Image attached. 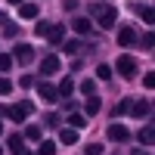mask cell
Wrapping results in <instances>:
<instances>
[{"label":"cell","mask_w":155,"mask_h":155,"mask_svg":"<svg viewBox=\"0 0 155 155\" xmlns=\"http://www.w3.org/2000/svg\"><path fill=\"white\" fill-rule=\"evenodd\" d=\"M93 16L102 28H115V22H118V9L109 6V3H93Z\"/></svg>","instance_id":"6da1fadb"},{"label":"cell","mask_w":155,"mask_h":155,"mask_svg":"<svg viewBox=\"0 0 155 155\" xmlns=\"http://www.w3.org/2000/svg\"><path fill=\"white\" fill-rule=\"evenodd\" d=\"M118 74L121 78H137V71H140V65H137V59L134 56H118Z\"/></svg>","instance_id":"7a4b0ae2"},{"label":"cell","mask_w":155,"mask_h":155,"mask_svg":"<svg viewBox=\"0 0 155 155\" xmlns=\"http://www.w3.org/2000/svg\"><path fill=\"white\" fill-rule=\"evenodd\" d=\"M34 59V47L31 44H19L16 53H12V62H19V65H28V62Z\"/></svg>","instance_id":"3957f363"},{"label":"cell","mask_w":155,"mask_h":155,"mask_svg":"<svg viewBox=\"0 0 155 155\" xmlns=\"http://www.w3.org/2000/svg\"><path fill=\"white\" fill-rule=\"evenodd\" d=\"M34 109V102H22V106H12V109H6V115H9V118L12 121H16V124H22L25 118H28V112Z\"/></svg>","instance_id":"277c9868"},{"label":"cell","mask_w":155,"mask_h":155,"mask_svg":"<svg viewBox=\"0 0 155 155\" xmlns=\"http://www.w3.org/2000/svg\"><path fill=\"white\" fill-rule=\"evenodd\" d=\"M37 93H41V99H44V102H56V99H59V90H56L53 84H47V81L37 84Z\"/></svg>","instance_id":"5b68a950"},{"label":"cell","mask_w":155,"mask_h":155,"mask_svg":"<svg viewBox=\"0 0 155 155\" xmlns=\"http://www.w3.org/2000/svg\"><path fill=\"white\" fill-rule=\"evenodd\" d=\"M118 44H121V47L137 44V31L130 28V25H121V28H118Z\"/></svg>","instance_id":"8992f818"},{"label":"cell","mask_w":155,"mask_h":155,"mask_svg":"<svg viewBox=\"0 0 155 155\" xmlns=\"http://www.w3.org/2000/svg\"><path fill=\"white\" fill-rule=\"evenodd\" d=\"M44 37H47L50 44H62V41H65V25H50Z\"/></svg>","instance_id":"52a82bcc"},{"label":"cell","mask_w":155,"mask_h":155,"mask_svg":"<svg viewBox=\"0 0 155 155\" xmlns=\"http://www.w3.org/2000/svg\"><path fill=\"white\" fill-rule=\"evenodd\" d=\"M127 137H130V130H127L124 124H118V121H115V124L109 127V140H115V143H124Z\"/></svg>","instance_id":"ba28073f"},{"label":"cell","mask_w":155,"mask_h":155,"mask_svg":"<svg viewBox=\"0 0 155 155\" xmlns=\"http://www.w3.org/2000/svg\"><path fill=\"white\" fill-rule=\"evenodd\" d=\"M127 112H134L137 118H146V115L152 112V106H149L146 99H130V109H127Z\"/></svg>","instance_id":"9c48e42d"},{"label":"cell","mask_w":155,"mask_h":155,"mask_svg":"<svg viewBox=\"0 0 155 155\" xmlns=\"http://www.w3.org/2000/svg\"><path fill=\"white\" fill-rule=\"evenodd\" d=\"M59 65H62L59 56L50 53V56H44V62H41V71H44V74H56V71H59Z\"/></svg>","instance_id":"30bf717a"},{"label":"cell","mask_w":155,"mask_h":155,"mask_svg":"<svg viewBox=\"0 0 155 155\" xmlns=\"http://www.w3.org/2000/svg\"><path fill=\"white\" fill-rule=\"evenodd\" d=\"M37 12H41V6L31 3V0H28V3H19V16L22 19H37Z\"/></svg>","instance_id":"8fae6325"},{"label":"cell","mask_w":155,"mask_h":155,"mask_svg":"<svg viewBox=\"0 0 155 155\" xmlns=\"http://www.w3.org/2000/svg\"><path fill=\"white\" fill-rule=\"evenodd\" d=\"M68 127H74V130H84V127H87V115L71 112V115H68Z\"/></svg>","instance_id":"7c38bea8"},{"label":"cell","mask_w":155,"mask_h":155,"mask_svg":"<svg viewBox=\"0 0 155 155\" xmlns=\"http://www.w3.org/2000/svg\"><path fill=\"white\" fill-rule=\"evenodd\" d=\"M90 25H93L90 19H84V16H78V19L71 22V28H74L78 34H90Z\"/></svg>","instance_id":"4fadbf2b"},{"label":"cell","mask_w":155,"mask_h":155,"mask_svg":"<svg viewBox=\"0 0 155 155\" xmlns=\"http://www.w3.org/2000/svg\"><path fill=\"white\" fill-rule=\"evenodd\" d=\"M59 143H65V146H74V143H78V130H74V127H65V130L59 134Z\"/></svg>","instance_id":"5bb4252c"},{"label":"cell","mask_w":155,"mask_h":155,"mask_svg":"<svg viewBox=\"0 0 155 155\" xmlns=\"http://www.w3.org/2000/svg\"><path fill=\"white\" fill-rule=\"evenodd\" d=\"M99 109H102V102H99V96H96V93H93V96H87V102H84V112H87V115H96Z\"/></svg>","instance_id":"9a60e30c"},{"label":"cell","mask_w":155,"mask_h":155,"mask_svg":"<svg viewBox=\"0 0 155 155\" xmlns=\"http://www.w3.org/2000/svg\"><path fill=\"white\" fill-rule=\"evenodd\" d=\"M152 137H155V130H152V124H146V127H140V143H143V146H152Z\"/></svg>","instance_id":"2e32d148"},{"label":"cell","mask_w":155,"mask_h":155,"mask_svg":"<svg viewBox=\"0 0 155 155\" xmlns=\"http://www.w3.org/2000/svg\"><path fill=\"white\" fill-rule=\"evenodd\" d=\"M19 146H25V137H22V134H12V137L6 140V149H12V152H16Z\"/></svg>","instance_id":"e0dca14e"},{"label":"cell","mask_w":155,"mask_h":155,"mask_svg":"<svg viewBox=\"0 0 155 155\" xmlns=\"http://www.w3.org/2000/svg\"><path fill=\"white\" fill-rule=\"evenodd\" d=\"M56 90H59V96H65V99H68V96H71V90H74V84H71V78H65V81H62V84H59Z\"/></svg>","instance_id":"ac0fdd59"},{"label":"cell","mask_w":155,"mask_h":155,"mask_svg":"<svg viewBox=\"0 0 155 155\" xmlns=\"http://www.w3.org/2000/svg\"><path fill=\"white\" fill-rule=\"evenodd\" d=\"M37 155H56V143H53V140H44L41 149H37Z\"/></svg>","instance_id":"d6986e66"},{"label":"cell","mask_w":155,"mask_h":155,"mask_svg":"<svg viewBox=\"0 0 155 155\" xmlns=\"http://www.w3.org/2000/svg\"><path fill=\"white\" fill-rule=\"evenodd\" d=\"M12 68V56H6V53H0V74H6Z\"/></svg>","instance_id":"ffe728a7"},{"label":"cell","mask_w":155,"mask_h":155,"mask_svg":"<svg viewBox=\"0 0 155 155\" xmlns=\"http://www.w3.org/2000/svg\"><path fill=\"white\" fill-rule=\"evenodd\" d=\"M12 93V81L9 78H0V96H9Z\"/></svg>","instance_id":"44dd1931"},{"label":"cell","mask_w":155,"mask_h":155,"mask_svg":"<svg viewBox=\"0 0 155 155\" xmlns=\"http://www.w3.org/2000/svg\"><path fill=\"white\" fill-rule=\"evenodd\" d=\"M81 93H84V96H93V93H96V84L90 81V78H87V81L81 84Z\"/></svg>","instance_id":"7402d4cb"},{"label":"cell","mask_w":155,"mask_h":155,"mask_svg":"<svg viewBox=\"0 0 155 155\" xmlns=\"http://www.w3.org/2000/svg\"><path fill=\"white\" fill-rule=\"evenodd\" d=\"M65 50H68L71 56H78V53L84 50V44H81V41H68V44H65Z\"/></svg>","instance_id":"603a6c76"},{"label":"cell","mask_w":155,"mask_h":155,"mask_svg":"<svg viewBox=\"0 0 155 155\" xmlns=\"http://www.w3.org/2000/svg\"><path fill=\"white\" fill-rule=\"evenodd\" d=\"M25 140H41V127H37V124H31L28 130H25Z\"/></svg>","instance_id":"cb8c5ba5"},{"label":"cell","mask_w":155,"mask_h":155,"mask_svg":"<svg viewBox=\"0 0 155 155\" xmlns=\"http://www.w3.org/2000/svg\"><path fill=\"white\" fill-rule=\"evenodd\" d=\"M96 78H99V81H109V78H112V68H109V65H99V68H96Z\"/></svg>","instance_id":"d4e9b609"},{"label":"cell","mask_w":155,"mask_h":155,"mask_svg":"<svg viewBox=\"0 0 155 155\" xmlns=\"http://www.w3.org/2000/svg\"><path fill=\"white\" fill-rule=\"evenodd\" d=\"M127 109H130V99H121L118 106H115V118H118V115H124Z\"/></svg>","instance_id":"484cf974"},{"label":"cell","mask_w":155,"mask_h":155,"mask_svg":"<svg viewBox=\"0 0 155 155\" xmlns=\"http://www.w3.org/2000/svg\"><path fill=\"white\" fill-rule=\"evenodd\" d=\"M140 16H143L146 25H152V6H140Z\"/></svg>","instance_id":"4316f807"},{"label":"cell","mask_w":155,"mask_h":155,"mask_svg":"<svg viewBox=\"0 0 155 155\" xmlns=\"http://www.w3.org/2000/svg\"><path fill=\"white\" fill-rule=\"evenodd\" d=\"M84 152H87V155H102V143H90Z\"/></svg>","instance_id":"83f0119b"},{"label":"cell","mask_w":155,"mask_h":155,"mask_svg":"<svg viewBox=\"0 0 155 155\" xmlns=\"http://www.w3.org/2000/svg\"><path fill=\"white\" fill-rule=\"evenodd\" d=\"M44 121H47V127H59V115H56V112H50Z\"/></svg>","instance_id":"f1b7e54d"},{"label":"cell","mask_w":155,"mask_h":155,"mask_svg":"<svg viewBox=\"0 0 155 155\" xmlns=\"http://www.w3.org/2000/svg\"><path fill=\"white\" fill-rule=\"evenodd\" d=\"M62 6H65L68 12H74V9H78V0H62Z\"/></svg>","instance_id":"f546056e"},{"label":"cell","mask_w":155,"mask_h":155,"mask_svg":"<svg viewBox=\"0 0 155 155\" xmlns=\"http://www.w3.org/2000/svg\"><path fill=\"white\" fill-rule=\"evenodd\" d=\"M140 44H143L146 50H152V34H143V37H140Z\"/></svg>","instance_id":"4dcf8cb0"},{"label":"cell","mask_w":155,"mask_h":155,"mask_svg":"<svg viewBox=\"0 0 155 155\" xmlns=\"http://www.w3.org/2000/svg\"><path fill=\"white\" fill-rule=\"evenodd\" d=\"M143 84H146V87H149V90H152V87H155V74H152V71H149V74H146V78H143Z\"/></svg>","instance_id":"1f68e13d"},{"label":"cell","mask_w":155,"mask_h":155,"mask_svg":"<svg viewBox=\"0 0 155 155\" xmlns=\"http://www.w3.org/2000/svg\"><path fill=\"white\" fill-rule=\"evenodd\" d=\"M47 28H50L47 22H41V25H37V28H34V31H37V37H44V34H47Z\"/></svg>","instance_id":"d6a6232c"},{"label":"cell","mask_w":155,"mask_h":155,"mask_svg":"<svg viewBox=\"0 0 155 155\" xmlns=\"http://www.w3.org/2000/svg\"><path fill=\"white\" fill-rule=\"evenodd\" d=\"M12 155H31V152H28V149H25V146H19V149H16V152H12Z\"/></svg>","instance_id":"836d02e7"},{"label":"cell","mask_w":155,"mask_h":155,"mask_svg":"<svg viewBox=\"0 0 155 155\" xmlns=\"http://www.w3.org/2000/svg\"><path fill=\"white\" fill-rule=\"evenodd\" d=\"M9 3H12V6H19V3H25V0H9Z\"/></svg>","instance_id":"e575fe53"},{"label":"cell","mask_w":155,"mask_h":155,"mask_svg":"<svg viewBox=\"0 0 155 155\" xmlns=\"http://www.w3.org/2000/svg\"><path fill=\"white\" fill-rule=\"evenodd\" d=\"M134 155H152V152H134Z\"/></svg>","instance_id":"d590c367"},{"label":"cell","mask_w":155,"mask_h":155,"mask_svg":"<svg viewBox=\"0 0 155 155\" xmlns=\"http://www.w3.org/2000/svg\"><path fill=\"white\" fill-rule=\"evenodd\" d=\"M0 25H3V12H0Z\"/></svg>","instance_id":"8d00e7d4"},{"label":"cell","mask_w":155,"mask_h":155,"mask_svg":"<svg viewBox=\"0 0 155 155\" xmlns=\"http://www.w3.org/2000/svg\"><path fill=\"white\" fill-rule=\"evenodd\" d=\"M0 137H3V124H0Z\"/></svg>","instance_id":"74e56055"},{"label":"cell","mask_w":155,"mask_h":155,"mask_svg":"<svg viewBox=\"0 0 155 155\" xmlns=\"http://www.w3.org/2000/svg\"><path fill=\"white\" fill-rule=\"evenodd\" d=\"M0 152H3V149H0Z\"/></svg>","instance_id":"f35d334b"}]
</instances>
